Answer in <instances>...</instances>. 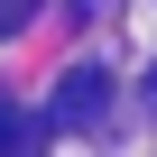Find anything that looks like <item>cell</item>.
Here are the masks:
<instances>
[{
    "label": "cell",
    "mask_w": 157,
    "mask_h": 157,
    "mask_svg": "<svg viewBox=\"0 0 157 157\" xmlns=\"http://www.w3.org/2000/svg\"><path fill=\"white\" fill-rule=\"evenodd\" d=\"M102 111H111V74H102V65H74L65 93L46 102V129H93Z\"/></svg>",
    "instance_id": "cell-1"
},
{
    "label": "cell",
    "mask_w": 157,
    "mask_h": 157,
    "mask_svg": "<svg viewBox=\"0 0 157 157\" xmlns=\"http://www.w3.org/2000/svg\"><path fill=\"white\" fill-rule=\"evenodd\" d=\"M37 19V0H0V37H10V28H28Z\"/></svg>",
    "instance_id": "cell-2"
},
{
    "label": "cell",
    "mask_w": 157,
    "mask_h": 157,
    "mask_svg": "<svg viewBox=\"0 0 157 157\" xmlns=\"http://www.w3.org/2000/svg\"><path fill=\"white\" fill-rule=\"evenodd\" d=\"M10 148H28V129H19L10 111H0V157H10Z\"/></svg>",
    "instance_id": "cell-3"
}]
</instances>
